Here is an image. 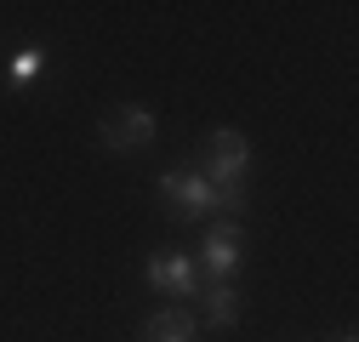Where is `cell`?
Here are the masks:
<instances>
[{
	"label": "cell",
	"instance_id": "2",
	"mask_svg": "<svg viewBox=\"0 0 359 342\" xmlns=\"http://www.w3.org/2000/svg\"><path fill=\"white\" fill-rule=\"evenodd\" d=\"M200 177H205L217 194H245V177H251V143H245V132H234V125L211 132V137H205Z\"/></svg>",
	"mask_w": 359,
	"mask_h": 342
},
{
	"label": "cell",
	"instance_id": "1",
	"mask_svg": "<svg viewBox=\"0 0 359 342\" xmlns=\"http://www.w3.org/2000/svg\"><path fill=\"white\" fill-rule=\"evenodd\" d=\"M160 194H165V205L177 211V217H189V223H200V217H234L240 223V205H245V194H217L189 165L160 171Z\"/></svg>",
	"mask_w": 359,
	"mask_h": 342
},
{
	"label": "cell",
	"instance_id": "9",
	"mask_svg": "<svg viewBox=\"0 0 359 342\" xmlns=\"http://www.w3.org/2000/svg\"><path fill=\"white\" fill-rule=\"evenodd\" d=\"M342 342H359V336H342Z\"/></svg>",
	"mask_w": 359,
	"mask_h": 342
},
{
	"label": "cell",
	"instance_id": "8",
	"mask_svg": "<svg viewBox=\"0 0 359 342\" xmlns=\"http://www.w3.org/2000/svg\"><path fill=\"white\" fill-rule=\"evenodd\" d=\"M40 69H46V46H18L12 63H6V80H12V86H29Z\"/></svg>",
	"mask_w": 359,
	"mask_h": 342
},
{
	"label": "cell",
	"instance_id": "5",
	"mask_svg": "<svg viewBox=\"0 0 359 342\" xmlns=\"http://www.w3.org/2000/svg\"><path fill=\"white\" fill-rule=\"evenodd\" d=\"M149 285L165 291V296H177V303L189 308L200 296V263L189 251H160V256H149Z\"/></svg>",
	"mask_w": 359,
	"mask_h": 342
},
{
	"label": "cell",
	"instance_id": "7",
	"mask_svg": "<svg viewBox=\"0 0 359 342\" xmlns=\"http://www.w3.org/2000/svg\"><path fill=\"white\" fill-rule=\"evenodd\" d=\"M200 308H205V325L229 331V325H240V291L234 285H200Z\"/></svg>",
	"mask_w": 359,
	"mask_h": 342
},
{
	"label": "cell",
	"instance_id": "3",
	"mask_svg": "<svg viewBox=\"0 0 359 342\" xmlns=\"http://www.w3.org/2000/svg\"><path fill=\"white\" fill-rule=\"evenodd\" d=\"M240 263H245V228L234 217L211 223V234L200 240V280L205 285H234L240 280Z\"/></svg>",
	"mask_w": 359,
	"mask_h": 342
},
{
	"label": "cell",
	"instance_id": "4",
	"mask_svg": "<svg viewBox=\"0 0 359 342\" xmlns=\"http://www.w3.org/2000/svg\"><path fill=\"white\" fill-rule=\"evenodd\" d=\"M154 137H160V120H154L143 103H126L114 120L97 125V143H103L109 154H137V149H149Z\"/></svg>",
	"mask_w": 359,
	"mask_h": 342
},
{
	"label": "cell",
	"instance_id": "6",
	"mask_svg": "<svg viewBox=\"0 0 359 342\" xmlns=\"http://www.w3.org/2000/svg\"><path fill=\"white\" fill-rule=\"evenodd\" d=\"M194 336H200V320H194L183 303L143 320V342H194Z\"/></svg>",
	"mask_w": 359,
	"mask_h": 342
}]
</instances>
